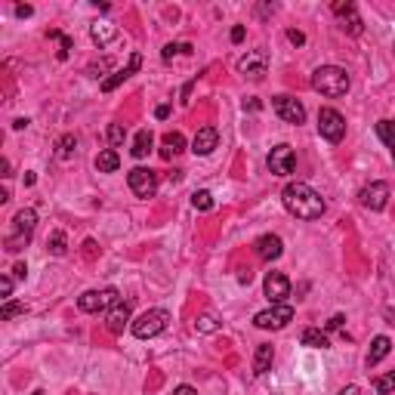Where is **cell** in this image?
Wrapping results in <instances>:
<instances>
[{"label": "cell", "mask_w": 395, "mask_h": 395, "mask_svg": "<svg viewBox=\"0 0 395 395\" xmlns=\"http://www.w3.org/2000/svg\"><path fill=\"white\" fill-rule=\"evenodd\" d=\"M340 395H361L358 386H346V389H340Z\"/></svg>", "instance_id": "43"}, {"label": "cell", "mask_w": 395, "mask_h": 395, "mask_svg": "<svg viewBox=\"0 0 395 395\" xmlns=\"http://www.w3.org/2000/svg\"><path fill=\"white\" fill-rule=\"evenodd\" d=\"M31 12H35V6H28V3H19V6H16V16H19V19H28Z\"/></svg>", "instance_id": "39"}, {"label": "cell", "mask_w": 395, "mask_h": 395, "mask_svg": "<svg viewBox=\"0 0 395 395\" xmlns=\"http://www.w3.org/2000/svg\"><path fill=\"white\" fill-rule=\"evenodd\" d=\"M75 148H77V139H75V136H62V139L56 142V157L68 161V157L75 155Z\"/></svg>", "instance_id": "28"}, {"label": "cell", "mask_w": 395, "mask_h": 395, "mask_svg": "<svg viewBox=\"0 0 395 395\" xmlns=\"http://www.w3.org/2000/svg\"><path fill=\"white\" fill-rule=\"evenodd\" d=\"M127 182H130V192L136 198H155V192H157V173L148 167H133Z\"/></svg>", "instance_id": "9"}, {"label": "cell", "mask_w": 395, "mask_h": 395, "mask_svg": "<svg viewBox=\"0 0 395 395\" xmlns=\"http://www.w3.org/2000/svg\"><path fill=\"white\" fill-rule=\"evenodd\" d=\"M287 41H291L293 47H302V44H306V35H302V31H296V28H291V31H287Z\"/></svg>", "instance_id": "36"}, {"label": "cell", "mask_w": 395, "mask_h": 395, "mask_svg": "<svg viewBox=\"0 0 395 395\" xmlns=\"http://www.w3.org/2000/svg\"><path fill=\"white\" fill-rule=\"evenodd\" d=\"M343 321H346V315H334V318L327 321V331H340V327H343Z\"/></svg>", "instance_id": "38"}, {"label": "cell", "mask_w": 395, "mask_h": 395, "mask_svg": "<svg viewBox=\"0 0 395 395\" xmlns=\"http://www.w3.org/2000/svg\"><path fill=\"white\" fill-rule=\"evenodd\" d=\"M186 148V136L180 133V130H173V133H167L164 136V142H161V157L164 161H173L180 151Z\"/></svg>", "instance_id": "20"}, {"label": "cell", "mask_w": 395, "mask_h": 395, "mask_svg": "<svg viewBox=\"0 0 395 395\" xmlns=\"http://www.w3.org/2000/svg\"><path fill=\"white\" fill-rule=\"evenodd\" d=\"M155 115H157V117H167V115H170V105H157Z\"/></svg>", "instance_id": "44"}, {"label": "cell", "mask_w": 395, "mask_h": 395, "mask_svg": "<svg viewBox=\"0 0 395 395\" xmlns=\"http://www.w3.org/2000/svg\"><path fill=\"white\" fill-rule=\"evenodd\" d=\"M238 71L244 77H250V81H262L269 71V52L266 50H247L244 56L238 59Z\"/></svg>", "instance_id": "8"}, {"label": "cell", "mask_w": 395, "mask_h": 395, "mask_svg": "<svg viewBox=\"0 0 395 395\" xmlns=\"http://www.w3.org/2000/svg\"><path fill=\"white\" fill-rule=\"evenodd\" d=\"M130 315H133V306H130V300H121L108 315H105V325H108L111 334H124V327L133 325V321H130Z\"/></svg>", "instance_id": "16"}, {"label": "cell", "mask_w": 395, "mask_h": 395, "mask_svg": "<svg viewBox=\"0 0 395 395\" xmlns=\"http://www.w3.org/2000/svg\"><path fill=\"white\" fill-rule=\"evenodd\" d=\"M262 287H266V296L272 300V306L275 302H285L287 296H291V281H287V275H281V272H269L266 281H262Z\"/></svg>", "instance_id": "13"}, {"label": "cell", "mask_w": 395, "mask_h": 395, "mask_svg": "<svg viewBox=\"0 0 395 395\" xmlns=\"http://www.w3.org/2000/svg\"><path fill=\"white\" fill-rule=\"evenodd\" d=\"M192 204H195V210H201V213H207V210H213V195L210 192H195L192 195Z\"/></svg>", "instance_id": "30"}, {"label": "cell", "mask_w": 395, "mask_h": 395, "mask_svg": "<svg viewBox=\"0 0 395 395\" xmlns=\"http://www.w3.org/2000/svg\"><path fill=\"white\" fill-rule=\"evenodd\" d=\"M291 321H293V306H287V302H275V306L253 315V325L260 327V331H281V327H287Z\"/></svg>", "instance_id": "5"}, {"label": "cell", "mask_w": 395, "mask_h": 395, "mask_svg": "<svg viewBox=\"0 0 395 395\" xmlns=\"http://www.w3.org/2000/svg\"><path fill=\"white\" fill-rule=\"evenodd\" d=\"M90 37H93L96 47H108V44L117 37V28L108 22H96V25H90Z\"/></svg>", "instance_id": "21"}, {"label": "cell", "mask_w": 395, "mask_h": 395, "mask_svg": "<svg viewBox=\"0 0 395 395\" xmlns=\"http://www.w3.org/2000/svg\"><path fill=\"white\" fill-rule=\"evenodd\" d=\"M167 325H170L167 309H148V312H142L139 318H133L130 331H133V337H139V340H151V337L167 331Z\"/></svg>", "instance_id": "4"}, {"label": "cell", "mask_w": 395, "mask_h": 395, "mask_svg": "<svg viewBox=\"0 0 395 395\" xmlns=\"http://www.w3.org/2000/svg\"><path fill=\"white\" fill-rule=\"evenodd\" d=\"M334 12L340 16V28H343L346 35H361V31H365L358 12H355V3H349V0L343 3V0H340V3H334Z\"/></svg>", "instance_id": "15"}, {"label": "cell", "mask_w": 395, "mask_h": 395, "mask_svg": "<svg viewBox=\"0 0 395 395\" xmlns=\"http://www.w3.org/2000/svg\"><path fill=\"white\" fill-rule=\"evenodd\" d=\"M389 352H392V340H389V337H383V334H380V337H374L371 352H367V358H365L367 367H377Z\"/></svg>", "instance_id": "19"}, {"label": "cell", "mask_w": 395, "mask_h": 395, "mask_svg": "<svg viewBox=\"0 0 395 395\" xmlns=\"http://www.w3.org/2000/svg\"><path fill=\"white\" fill-rule=\"evenodd\" d=\"M31 395H47V392H44V389H35V392H31Z\"/></svg>", "instance_id": "45"}, {"label": "cell", "mask_w": 395, "mask_h": 395, "mask_svg": "<svg viewBox=\"0 0 395 395\" xmlns=\"http://www.w3.org/2000/svg\"><path fill=\"white\" fill-rule=\"evenodd\" d=\"M139 68H142V56H139V52H133V56H130V62L124 65V68H117L115 75L102 81V93H111V90H117L124 81H127V77H133Z\"/></svg>", "instance_id": "14"}, {"label": "cell", "mask_w": 395, "mask_h": 395, "mask_svg": "<svg viewBox=\"0 0 395 395\" xmlns=\"http://www.w3.org/2000/svg\"><path fill=\"white\" fill-rule=\"evenodd\" d=\"M374 389H377L380 395H389L395 389V371H389L386 377H377L374 380Z\"/></svg>", "instance_id": "31"}, {"label": "cell", "mask_w": 395, "mask_h": 395, "mask_svg": "<svg viewBox=\"0 0 395 395\" xmlns=\"http://www.w3.org/2000/svg\"><path fill=\"white\" fill-rule=\"evenodd\" d=\"M377 136L389 148H395V121H377Z\"/></svg>", "instance_id": "29"}, {"label": "cell", "mask_w": 395, "mask_h": 395, "mask_svg": "<svg viewBox=\"0 0 395 395\" xmlns=\"http://www.w3.org/2000/svg\"><path fill=\"white\" fill-rule=\"evenodd\" d=\"M0 293H3V300H10V296H12V278H10V275L0 278Z\"/></svg>", "instance_id": "37"}, {"label": "cell", "mask_w": 395, "mask_h": 395, "mask_svg": "<svg viewBox=\"0 0 395 395\" xmlns=\"http://www.w3.org/2000/svg\"><path fill=\"white\" fill-rule=\"evenodd\" d=\"M232 41H235V44L244 41V25H235V28H232Z\"/></svg>", "instance_id": "40"}, {"label": "cell", "mask_w": 395, "mask_h": 395, "mask_svg": "<svg viewBox=\"0 0 395 395\" xmlns=\"http://www.w3.org/2000/svg\"><path fill=\"white\" fill-rule=\"evenodd\" d=\"M176 52H186V56H189V52H192V44H167L164 52H161V59H164V62H170Z\"/></svg>", "instance_id": "34"}, {"label": "cell", "mask_w": 395, "mask_h": 395, "mask_svg": "<svg viewBox=\"0 0 395 395\" xmlns=\"http://www.w3.org/2000/svg\"><path fill=\"white\" fill-rule=\"evenodd\" d=\"M318 133L327 142H343L346 136V117L337 108H321L318 111Z\"/></svg>", "instance_id": "7"}, {"label": "cell", "mask_w": 395, "mask_h": 395, "mask_svg": "<svg viewBox=\"0 0 395 395\" xmlns=\"http://www.w3.org/2000/svg\"><path fill=\"white\" fill-rule=\"evenodd\" d=\"M300 340H302V346H309V349H331V340H327V334L318 331V327H306Z\"/></svg>", "instance_id": "24"}, {"label": "cell", "mask_w": 395, "mask_h": 395, "mask_svg": "<svg viewBox=\"0 0 395 395\" xmlns=\"http://www.w3.org/2000/svg\"><path fill=\"white\" fill-rule=\"evenodd\" d=\"M47 247L52 256H65V250H68V241H65V232H52L47 238Z\"/></svg>", "instance_id": "27"}, {"label": "cell", "mask_w": 395, "mask_h": 395, "mask_svg": "<svg viewBox=\"0 0 395 395\" xmlns=\"http://www.w3.org/2000/svg\"><path fill=\"white\" fill-rule=\"evenodd\" d=\"M35 229H37V213H35V210H31V207L19 210V213L12 216V235L6 238V250H10V253L22 250V247L31 241Z\"/></svg>", "instance_id": "3"}, {"label": "cell", "mask_w": 395, "mask_h": 395, "mask_svg": "<svg viewBox=\"0 0 395 395\" xmlns=\"http://www.w3.org/2000/svg\"><path fill=\"white\" fill-rule=\"evenodd\" d=\"M50 37H56L59 41V59H68V50H71V37H65V35H59V31H50Z\"/></svg>", "instance_id": "35"}, {"label": "cell", "mask_w": 395, "mask_h": 395, "mask_svg": "<svg viewBox=\"0 0 395 395\" xmlns=\"http://www.w3.org/2000/svg\"><path fill=\"white\" fill-rule=\"evenodd\" d=\"M272 358H275V349L269 343L256 346V352H253V374H256V377H262V374L272 367Z\"/></svg>", "instance_id": "22"}, {"label": "cell", "mask_w": 395, "mask_h": 395, "mask_svg": "<svg viewBox=\"0 0 395 395\" xmlns=\"http://www.w3.org/2000/svg\"><path fill=\"white\" fill-rule=\"evenodd\" d=\"M358 201L367 210H383L389 204V186L386 182H371V186H365L358 192Z\"/></svg>", "instance_id": "12"}, {"label": "cell", "mask_w": 395, "mask_h": 395, "mask_svg": "<svg viewBox=\"0 0 395 395\" xmlns=\"http://www.w3.org/2000/svg\"><path fill=\"white\" fill-rule=\"evenodd\" d=\"M281 253H285V241H281L278 235H262V238L256 241V256H260V260L272 262V260H278Z\"/></svg>", "instance_id": "17"}, {"label": "cell", "mask_w": 395, "mask_h": 395, "mask_svg": "<svg viewBox=\"0 0 395 395\" xmlns=\"http://www.w3.org/2000/svg\"><path fill=\"white\" fill-rule=\"evenodd\" d=\"M173 395H198V392H195V386H186V383H182V386H176V389H173Z\"/></svg>", "instance_id": "41"}, {"label": "cell", "mask_w": 395, "mask_h": 395, "mask_svg": "<svg viewBox=\"0 0 395 395\" xmlns=\"http://www.w3.org/2000/svg\"><path fill=\"white\" fill-rule=\"evenodd\" d=\"M151 146H155V136H151V130H139L136 133V139H133V157H148V151Z\"/></svg>", "instance_id": "25"}, {"label": "cell", "mask_w": 395, "mask_h": 395, "mask_svg": "<svg viewBox=\"0 0 395 395\" xmlns=\"http://www.w3.org/2000/svg\"><path fill=\"white\" fill-rule=\"evenodd\" d=\"M272 111L287 124H302L306 121V108H302V102H296L293 96H275L272 99Z\"/></svg>", "instance_id": "10"}, {"label": "cell", "mask_w": 395, "mask_h": 395, "mask_svg": "<svg viewBox=\"0 0 395 395\" xmlns=\"http://www.w3.org/2000/svg\"><path fill=\"white\" fill-rule=\"evenodd\" d=\"M117 167H121V157H117L115 148H102L96 155V170L99 173H115Z\"/></svg>", "instance_id": "23"}, {"label": "cell", "mask_w": 395, "mask_h": 395, "mask_svg": "<svg viewBox=\"0 0 395 395\" xmlns=\"http://www.w3.org/2000/svg\"><path fill=\"white\" fill-rule=\"evenodd\" d=\"M222 327V321L216 318V315H198L195 318V331L198 334H216Z\"/></svg>", "instance_id": "26"}, {"label": "cell", "mask_w": 395, "mask_h": 395, "mask_svg": "<svg viewBox=\"0 0 395 395\" xmlns=\"http://www.w3.org/2000/svg\"><path fill=\"white\" fill-rule=\"evenodd\" d=\"M121 302V293L115 287H105V291H87L77 296V309L81 312H111V309Z\"/></svg>", "instance_id": "6"}, {"label": "cell", "mask_w": 395, "mask_h": 395, "mask_svg": "<svg viewBox=\"0 0 395 395\" xmlns=\"http://www.w3.org/2000/svg\"><path fill=\"white\" fill-rule=\"evenodd\" d=\"M281 201H285L287 213L296 216V220H318L325 213V198L306 182H287L285 192H281Z\"/></svg>", "instance_id": "1"}, {"label": "cell", "mask_w": 395, "mask_h": 395, "mask_svg": "<svg viewBox=\"0 0 395 395\" xmlns=\"http://www.w3.org/2000/svg\"><path fill=\"white\" fill-rule=\"evenodd\" d=\"M216 142H220V133H216V127H201L195 133V139H192V151L195 155H210V151L216 148Z\"/></svg>", "instance_id": "18"}, {"label": "cell", "mask_w": 395, "mask_h": 395, "mask_svg": "<svg viewBox=\"0 0 395 395\" xmlns=\"http://www.w3.org/2000/svg\"><path fill=\"white\" fill-rule=\"evenodd\" d=\"M16 315H25V302H12V300H6V306L0 309V318L10 321V318H16Z\"/></svg>", "instance_id": "33"}, {"label": "cell", "mask_w": 395, "mask_h": 395, "mask_svg": "<svg viewBox=\"0 0 395 395\" xmlns=\"http://www.w3.org/2000/svg\"><path fill=\"white\" fill-rule=\"evenodd\" d=\"M12 272H16V278H25V272H28V269H25V262H16V269H12Z\"/></svg>", "instance_id": "42"}, {"label": "cell", "mask_w": 395, "mask_h": 395, "mask_svg": "<svg viewBox=\"0 0 395 395\" xmlns=\"http://www.w3.org/2000/svg\"><path fill=\"white\" fill-rule=\"evenodd\" d=\"M108 142L111 146H124V139H127V130H124V124H108Z\"/></svg>", "instance_id": "32"}, {"label": "cell", "mask_w": 395, "mask_h": 395, "mask_svg": "<svg viewBox=\"0 0 395 395\" xmlns=\"http://www.w3.org/2000/svg\"><path fill=\"white\" fill-rule=\"evenodd\" d=\"M296 167V155L291 146H275L269 151V170H272L275 176H291Z\"/></svg>", "instance_id": "11"}, {"label": "cell", "mask_w": 395, "mask_h": 395, "mask_svg": "<svg viewBox=\"0 0 395 395\" xmlns=\"http://www.w3.org/2000/svg\"><path fill=\"white\" fill-rule=\"evenodd\" d=\"M312 87L318 90L321 96H346L349 93V75L346 68H340V65H321V68L312 71Z\"/></svg>", "instance_id": "2"}]
</instances>
